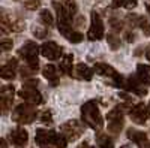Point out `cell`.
<instances>
[{
    "mask_svg": "<svg viewBox=\"0 0 150 148\" xmlns=\"http://www.w3.org/2000/svg\"><path fill=\"white\" fill-rule=\"evenodd\" d=\"M39 20L42 24H45V26H53L54 24V18L51 15V12L47 11V9H42L41 14H39Z\"/></svg>",
    "mask_w": 150,
    "mask_h": 148,
    "instance_id": "7402d4cb",
    "label": "cell"
},
{
    "mask_svg": "<svg viewBox=\"0 0 150 148\" xmlns=\"http://www.w3.org/2000/svg\"><path fill=\"white\" fill-rule=\"evenodd\" d=\"M143 85H144V84L140 81L138 76H137V75H131V76L126 79V82H125V88H126L128 91L135 93L137 96L143 97V96L147 94V88L143 87Z\"/></svg>",
    "mask_w": 150,
    "mask_h": 148,
    "instance_id": "ba28073f",
    "label": "cell"
},
{
    "mask_svg": "<svg viewBox=\"0 0 150 148\" xmlns=\"http://www.w3.org/2000/svg\"><path fill=\"white\" fill-rule=\"evenodd\" d=\"M147 9H149V11H150V5H147Z\"/></svg>",
    "mask_w": 150,
    "mask_h": 148,
    "instance_id": "f35d334b",
    "label": "cell"
},
{
    "mask_svg": "<svg viewBox=\"0 0 150 148\" xmlns=\"http://www.w3.org/2000/svg\"><path fill=\"white\" fill-rule=\"evenodd\" d=\"M107 42H108V45H110V48L111 49H119V46H120V39L117 38L116 34H112V33H108L107 34Z\"/></svg>",
    "mask_w": 150,
    "mask_h": 148,
    "instance_id": "cb8c5ba5",
    "label": "cell"
},
{
    "mask_svg": "<svg viewBox=\"0 0 150 148\" xmlns=\"http://www.w3.org/2000/svg\"><path fill=\"white\" fill-rule=\"evenodd\" d=\"M9 141L17 147H24L29 141V133L23 127H17L9 133Z\"/></svg>",
    "mask_w": 150,
    "mask_h": 148,
    "instance_id": "7c38bea8",
    "label": "cell"
},
{
    "mask_svg": "<svg viewBox=\"0 0 150 148\" xmlns=\"http://www.w3.org/2000/svg\"><path fill=\"white\" fill-rule=\"evenodd\" d=\"M123 129V120H112L108 121V132L111 135H119Z\"/></svg>",
    "mask_w": 150,
    "mask_h": 148,
    "instance_id": "ffe728a7",
    "label": "cell"
},
{
    "mask_svg": "<svg viewBox=\"0 0 150 148\" xmlns=\"http://www.w3.org/2000/svg\"><path fill=\"white\" fill-rule=\"evenodd\" d=\"M20 72H21V76H23V78H29V76H32V73H35V70L30 69L29 66H27V67H21Z\"/></svg>",
    "mask_w": 150,
    "mask_h": 148,
    "instance_id": "1f68e13d",
    "label": "cell"
},
{
    "mask_svg": "<svg viewBox=\"0 0 150 148\" xmlns=\"http://www.w3.org/2000/svg\"><path fill=\"white\" fill-rule=\"evenodd\" d=\"M2 148H8V147H6V141H5V139H2Z\"/></svg>",
    "mask_w": 150,
    "mask_h": 148,
    "instance_id": "74e56055",
    "label": "cell"
},
{
    "mask_svg": "<svg viewBox=\"0 0 150 148\" xmlns=\"http://www.w3.org/2000/svg\"><path fill=\"white\" fill-rule=\"evenodd\" d=\"M2 99H0V105H2V112L3 114H6L8 111L11 109V106H12V102H14V93H15V90H14V87L12 85H3L2 87Z\"/></svg>",
    "mask_w": 150,
    "mask_h": 148,
    "instance_id": "9c48e42d",
    "label": "cell"
},
{
    "mask_svg": "<svg viewBox=\"0 0 150 148\" xmlns=\"http://www.w3.org/2000/svg\"><path fill=\"white\" fill-rule=\"evenodd\" d=\"M93 72L96 73V75H101V76H110L111 79L116 78L119 75L117 70L112 67V66L107 65V63H96L93 66Z\"/></svg>",
    "mask_w": 150,
    "mask_h": 148,
    "instance_id": "4fadbf2b",
    "label": "cell"
},
{
    "mask_svg": "<svg viewBox=\"0 0 150 148\" xmlns=\"http://www.w3.org/2000/svg\"><path fill=\"white\" fill-rule=\"evenodd\" d=\"M72 61H74L72 54H65L63 57H62V61H60V70L68 76L72 75Z\"/></svg>",
    "mask_w": 150,
    "mask_h": 148,
    "instance_id": "ac0fdd59",
    "label": "cell"
},
{
    "mask_svg": "<svg viewBox=\"0 0 150 148\" xmlns=\"http://www.w3.org/2000/svg\"><path fill=\"white\" fill-rule=\"evenodd\" d=\"M32 32H33V34H35V38H39V39L47 38V34H48V30H47V29H41L39 26L33 27V29H32Z\"/></svg>",
    "mask_w": 150,
    "mask_h": 148,
    "instance_id": "4316f807",
    "label": "cell"
},
{
    "mask_svg": "<svg viewBox=\"0 0 150 148\" xmlns=\"http://www.w3.org/2000/svg\"><path fill=\"white\" fill-rule=\"evenodd\" d=\"M42 75L44 78H47L50 81V84H51V87H56V85H59V73H57V69L56 66L53 65H47L44 69H42Z\"/></svg>",
    "mask_w": 150,
    "mask_h": 148,
    "instance_id": "9a60e30c",
    "label": "cell"
},
{
    "mask_svg": "<svg viewBox=\"0 0 150 148\" xmlns=\"http://www.w3.org/2000/svg\"><path fill=\"white\" fill-rule=\"evenodd\" d=\"M135 21H137V24L141 27V30H143L146 34L150 36V24H149V21H147L144 17H135Z\"/></svg>",
    "mask_w": 150,
    "mask_h": 148,
    "instance_id": "d4e9b609",
    "label": "cell"
},
{
    "mask_svg": "<svg viewBox=\"0 0 150 148\" xmlns=\"http://www.w3.org/2000/svg\"><path fill=\"white\" fill-rule=\"evenodd\" d=\"M122 148H128V147H122Z\"/></svg>",
    "mask_w": 150,
    "mask_h": 148,
    "instance_id": "60d3db41",
    "label": "cell"
},
{
    "mask_svg": "<svg viewBox=\"0 0 150 148\" xmlns=\"http://www.w3.org/2000/svg\"><path fill=\"white\" fill-rule=\"evenodd\" d=\"M12 46H14V42H12V39H6V38H3L2 42H0V48H2V51H9Z\"/></svg>",
    "mask_w": 150,
    "mask_h": 148,
    "instance_id": "f546056e",
    "label": "cell"
},
{
    "mask_svg": "<svg viewBox=\"0 0 150 148\" xmlns=\"http://www.w3.org/2000/svg\"><path fill=\"white\" fill-rule=\"evenodd\" d=\"M60 132L68 138V141H77L81 135H83L84 127H83V124H81L80 121H77V120H69V121H66V123H63V124H62Z\"/></svg>",
    "mask_w": 150,
    "mask_h": 148,
    "instance_id": "5b68a950",
    "label": "cell"
},
{
    "mask_svg": "<svg viewBox=\"0 0 150 148\" xmlns=\"http://www.w3.org/2000/svg\"><path fill=\"white\" fill-rule=\"evenodd\" d=\"M18 66L17 63V58H11L9 63L2 66V69H0V73H2V78L3 79H8V81H12L15 78V67Z\"/></svg>",
    "mask_w": 150,
    "mask_h": 148,
    "instance_id": "5bb4252c",
    "label": "cell"
},
{
    "mask_svg": "<svg viewBox=\"0 0 150 148\" xmlns=\"http://www.w3.org/2000/svg\"><path fill=\"white\" fill-rule=\"evenodd\" d=\"M92 22H90V29L87 32V38L89 41H99L104 38L105 34V29H104V22H102V18L101 15L98 14L96 11H92Z\"/></svg>",
    "mask_w": 150,
    "mask_h": 148,
    "instance_id": "277c9868",
    "label": "cell"
},
{
    "mask_svg": "<svg viewBox=\"0 0 150 148\" xmlns=\"http://www.w3.org/2000/svg\"><path fill=\"white\" fill-rule=\"evenodd\" d=\"M135 6H137V0H126V8L132 9V8H135Z\"/></svg>",
    "mask_w": 150,
    "mask_h": 148,
    "instance_id": "e575fe53",
    "label": "cell"
},
{
    "mask_svg": "<svg viewBox=\"0 0 150 148\" xmlns=\"http://www.w3.org/2000/svg\"><path fill=\"white\" fill-rule=\"evenodd\" d=\"M20 97H23L24 100H26L27 103H32V105H41L42 103V94L36 90V87H33V85H27L24 84L21 91L18 93Z\"/></svg>",
    "mask_w": 150,
    "mask_h": 148,
    "instance_id": "52a82bcc",
    "label": "cell"
},
{
    "mask_svg": "<svg viewBox=\"0 0 150 148\" xmlns=\"http://www.w3.org/2000/svg\"><path fill=\"white\" fill-rule=\"evenodd\" d=\"M137 76L144 85H150V66L147 65H138L137 66Z\"/></svg>",
    "mask_w": 150,
    "mask_h": 148,
    "instance_id": "e0dca14e",
    "label": "cell"
},
{
    "mask_svg": "<svg viewBox=\"0 0 150 148\" xmlns=\"http://www.w3.org/2000/svg\"><path fill=\"white\" fill-rule=\"evenodd\" d=\"M110 26H111V29L114 30V32H120V30L123 29L122 21H120V20H116V18H111V20H110Z\"/></svg>",
    "mask_w": 150,
    "mask_h": 148,
    "instance_id": "4dcf8cb0",
    "label": "cell"
},
{
    "mask_svg": "<svg viewBox=\"0 0 150 148\" xmlns=\"http://www.w3.org/2000/svg\"><path fill=\"white\" fill-rule=\"evenodd\" d=\"M125 39H126V42H134L135 41L134 32H125Z\"/></svg>",
    "mask_w": 150,
    "mask_h": 148,
    "instance_id": "d6a6232c",
    "label": "cell"
},
{
    "mask_svg": "<svg viewBox=\"0 0 150 148\" xmlns=\"http://www.w3.org/2000/svg\"><path fill=\"white\" fill-rule=\"evenodd\" d=\"M38 53H41V48H38V45L32 41L26 42L20 49H18V57H21L27 63L30 69L35 72L39 69V60H38Z\"/></svg>",
    "mask_w": 150,
    "mask_h": 148,
    "instance_id": "7a4b0ae2",
    "label": "cell"
},
{
    "mask_svg": "<svg viewBox=\"0 0 150 148\" xmlns=\"http://www.w3.org/2000/svg\"><path fill=\"white\" fill-rule=\"evenodd\" d=\"M41 54L48 60H57L62 55V46L57 45L56 42H51V41L45 42L41 46Z\"/></svg>",
    "mask_w": 150,
    "mask_h": 148,
    "instance_id": "30bf717a",
    "label": "cell"
},
{
    "mask_svg": "<svg viewBox=\"0 0 150 148\" xmlns=\"http://www.w3.org/2000/svg\"><path fill=\"white\" fill-rule=\"evenodd\" d=\"M75 76L78 79H84V81H90L93 76V69H90L87 65H77L75 66Z\"/></svg>",
    "mask_w": 150,
    "mask_h": 148,
    "instance_id": "2e32d148",
    "label": "cell"
},
{
    "mask_svg": "<svg viewBox=\"0 0 150 148\" xmlns=\"http://www.w3.org/2000/svg\"><path fill=\"white\" fill-rule=\"evenodd\" d=\"M41 121L44 123V124H51V123H53V114H51V111H50V109L44 111V112L41 114Z\"/></svg>",
    "mask_w": 150,
    "mask_h": 148,
    "instance_id": "83f0119b",
    "label": "cell"
},
{
    "mask_svg": "<svg viewBox=\"0 0 150 148\" xmlns=\"http://www.w3.org/2000/svg\"><path fill=\"white\" fill-rule=\"evenodd\" d=\"M129 117L137 124H144L147 120H150V109L144 103H137L129 109Z\"/></svg>",
    "mask_w": 150,
    "mask_h": 148,
    "instance_id": "8992f818",
    "label": "cell"
},
{
    "mask_svg": "<svg viewBox=\"0 0 150 148\" xmlns=\"http://www.w3.org/2000/svg\"><path fill=\"white\" fill-rule=\"evenodd\" d=\"M112 6H114V8L126 6V0H112Z\"/></svg>",
    "mask_w": 150,
    "mask_h": 148,
    "instance_id": "836d02e7",
    "label": "cell"
},
{
    "mask_svg": "<svg viewBox=\"0 0 150 148\" xmlns=\"http://www.w3.org/2000/svg\"><path fill=\"white\" fill-rule=\"evenodd\" d=\"M78 148H95V147H92L89 142H86V141H84L83 144H80V145H78Z\"/></svg>",
    "mask_w": 150,
    "mask_h": 148,
    "instance_id": "d590c367",
    "label": "cell"
},
{
    "mask_svg": "<svg viewBox=\"0 0 150 148\" xmlns=\"http://www.w3.org/2000/svg\"><path fill=\"white\" fill-rule=\"evenodd\" d=\"M54 138H56V132H54V130L38 129V130H36L35 141H36L38 145H41V147H48L50 144L54 142Z\"/></svg>",
    "mask_w": 150,
    "mask_h": 148,
    "instance_id": "8fae6325",
    "label": "cell"
},
{
    "mask_svg": "<svg viewBox=\"0 0 150 148\" xmlns=\"http://www.w3.org/2000/svg\"><path fill=\"white\" fill-rule=\"evenodd\" d=\"M81 120L84 124L95 130H101L104 127V118L95 100H89L81 106Z\"/></svg>",
    "mask_w": 150,
    "mask_h": 148,
    "instance_id": "6da1fadb",
    "label": "cell"
},
{
    "mask_svg": "<svg viewBox=\"0 0 150 148\" xmlns=\"http://www.w3.org/2000/svg\"><path fill=\"white\" fill-rule=\"evenodd\" d=\"M24 6H26L27 9H30V11H35V9H38L41 6V2L39 0H26V2H24Z\"/></svg>",
    "mask_w": 150,
    "mask_h": 148,
    "instance_id": "f1b7e54d",
    "label": "cell"
},
{
    "mask_svg": "<svg viewBox=\"0 0 150 148\" xmlns=\"http://www.w3.org/2000/svg\"><path fill=\"white\" fill-rule=\"evenodd\" d=\"M96 142L99 148H114V141L110 138L107 133H98L96 135Z\"/></svg>",
    "mask_w": 150,
    "mask_h": 148,
    "instance_id": "d6986e66",
    "label": "cell"
},
{
    "mask_svg": "<svg viewBox=\"0 0 150 148\" xmlns=\"http://www.w3.org/2000/svg\"><path fill=\"white\" fill-rule=\"evenodd\" d=\"M42 148H50V147H42Z\"/></svg>",
    "mask_w": 150,
    "mask_h": 148,
    "instance_id": "ab89813d",
    "label": "cell"
},
{
    "mask_svg": "<svg viewBox=\"0 0 150 148\" xmlns=\"http://www.w3.org/2000/svg\"><path fill=\"white\" fill-rule=\"evenodd\" d=\"M107 120L112 121V120H123V106H116L114 109H111L107 114Z\"/></svg>",
    "mask_w": 150,
    "mask_h": 148,
    "instance_id": "44dd1931",
    "label": "cell"
},
{
    "mask_svg": "<svg viewBox=\"0 0 150 148\" xmlns=\"http://www.w3.org/2000/svg\"><path fill=\"white\" fill-rule=\"evenodd\" d=\"M146 57H147V60L150 61V43H149L147 48H146Z\"/></svg>",
    "mask_w": 150,
    "mask_h": 148,
    "instance_id": "8d00e7d4",
    "label": "cell"
},
{
    "mask_svg": "<svg viewBox=\"0 0 150 148\" xmlns=\"http://www.w3.org/2000/svg\"><path fill=\"white\" fill-rule=\"evenodd\" d=\"M38 117V112L35 109V105L32 103H21L18 105L14 112H12V120H14L15 123H18V124H30V123H33Z\"/></svg>",
    "mask_w": 150,
    "mask_h": 148,
    "instance_id": "3957f363",
    "label": "cell"
},
{
    "mask_svg": "<svg viewBox=\"0 0 150 148\" xmlns=\"http://www.w3.org/2000/svg\"><path fill=\"white\" fill-rule=\"evenodd\" d=\"M53 145H54L56 148H66V145H68V138L65 136L63 133H56V138H54Z\"/></svg>",
    "mask_w": 150,
    "mask_h": 148,
    "instance_id": "603a6c76",
    "label": "cell"
},
{
    "mask_svg": "<svg viewBox=\"0 0 150 148\" xmlns=\"http://www.w3.org/2000/svg\"><path fill=\"white\" fill-rule=\"evenodd\" d=\"M66 39H68L69 42H72V43H80V42L83 41V34H81L80 32H77V30H72V32L66 36Z\"/></svg>",
    "mask_w": 150,
    "mask_h": 148,
    "instance_id": "484cf974",
    "label": "cell"
}]
</instances>
